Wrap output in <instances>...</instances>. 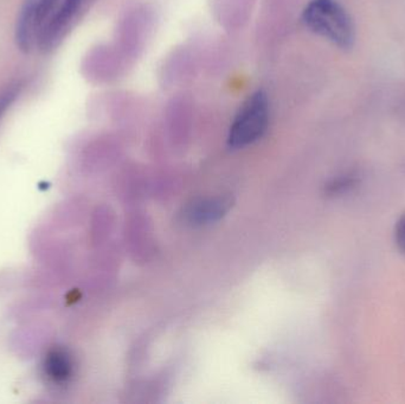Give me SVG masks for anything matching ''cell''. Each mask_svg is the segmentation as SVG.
I'll use <instances>...</instances> for the list:
<instances>
[{
    "label": "cell",
    "instance_id": "obj_1",
    "mask_svg": "<svg viewBox=\"0 0 405 404\" xmlns=\"http://www.w3.org/2000/svg\"><path fill=\"white\" fill-rule=\"evenodd\" d=\"M302 20L311 32L339 48L353 46L356 34L352 19L335 0H311L304 8Z\"/></svg>",
    "mask_w": 405,
    "mask_h": 404
},
{
    "label": "cell",
    "instance_id": "obj_2",
    "mask_svg": "<svg viewBox=\"0 0 405 404\" xmlns=\"http://www.w3.org/2000/svg\"><path fill=\"white\" fill-rule=\"evenodd\" d=\"M269 117L268 95L263 91L249 95L231 124L228 145L233 150H238L255 144L266 132Z\"/></svg>",
    "mask_w": 405,
    "mask_h": 404
},
{
    "label": "cell",
    "instance_id": "obj_3",
    "mask_svg": "<svg viewBox=\"0 0 405 404\" xmlns=\"http://www.w3.org/2000/svg\"><path fill=\"white\" fill-rule=\"evenodd\" d=\"M58 0H24L15 25L19 49L29 53L39 43L46 24L56 11Z\"/></svg>",
    "mask_w": 405,
    "mask_h": 404
},
{
    "label": "cell",
    "instance_id": "obj_4",
    "mask_svg": "<svg viewBox=\"0 0 405 404\" xmlns=\"http://www.w3.org/2000/svg\"><path fill=\"white\" fill-rule=\"evenodd\" d=\"M93 1L94 0H63L41 34L38 43L41 49L48 51L56 46Z\"/></svg>",
    "mask_w": 405,
    "mask_h": 404
},
{
    "label": "cell",
    "instance_id": "obj_5",
    "mask_svg": "<svg viewBox=\"0 0 405 404\" xmlns=\"http://www.w3.org/2000/svg\"><path fill=\"white\" fill-rule=\"evenodd\" d=\"M230 207L231 200L225 197L197 200L186 210V219L193 224L212 223L229 211Z\"/></svg>",
    "mask_w": 405,
    "mask_h": 404
},
{
    "label": "cell",
    "instance_id": "obj_6",
    "mask_svg": "<svg viewBox=\"0 0 405 404\" xmlns=\"http://www.w3.org/2000/svg\"><path fill=\"white\" fill-rule=\"evenodd\" d=\"M45 372L57 383H64L72 377L74 364L70 355L62 348L50 352L45 359Z\"/></svg>",
    "mask_w": 405,
    "mask_h": 404
},
{
    "label": "cell",
    "instance_id": "obj_7",
    "mask_svg": "<svg viewBox=\"0 0 405 404\" xmlns=\"http://www.w3.org/2000/svg\"><path fill=\"white\" fill-rule=\"evenodd\" d=\"M394 240L397 249L405 255V214L399 216L394 223Z\"/></svg>",
    "mask_w": 405,
    "mask_h": 404
},
{
    "label": "cell",
    "instance_id": "obj_8",
    "mask_svg": "<svg viewBox=\"0 0 405 404\" xmlns=\"http://www.w3.org/2000/svg\"><path fill=\"white\" fill-rule=\"evenodd\" d=\"M15 95H17V91L15 88H10L0 93V117H3L5 110H8L12 101L15 100Z\"/></svg>",
    "mask_w": 405,
    "mask_h": 404
}]
</instances>
